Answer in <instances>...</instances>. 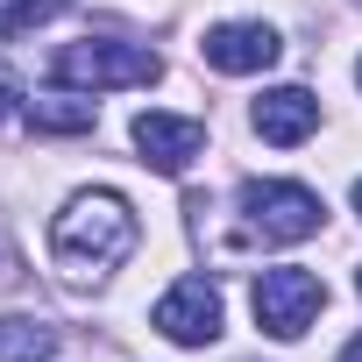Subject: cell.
Instances as JSON below:
<instances>
[{"instance_id":"cell-1","label":"cell","mask_w":362,"mask_h":362,"mask_svg":"<svg viewBox=\"0 0 362 362\" xmlns=\"http://www.w3.org/2000/svg\"><path fill=\"white\" fill-rule=\"evenodd\" d=\"M50 256H57V270L64 277H107V270H121L128 256H135V214H128V199L121 192H78V199H64V214L50 221Z\"/></svg>"},{"instance_id":"cell-2","label":"cell","mask_w":362,"mask_h":362,"mask_svg":"<svg viewBox=\"0 0 362 362\" xmlns=\"http://www.w3.org/2000/svg\"><path fill=\"white\" fill-rule=\"evenodd\" d=\"M50 78L57 86H78V93H114V86H156L163 78V64H156V50H142V43H64L57 50V64H50Z\"/></svg>"},{"instance_id":"cell-3","label":"cell","mask_w":362,"mask_h":362,"mask_svg":"<svg viewBox=\"0 0 362 362\" xmlns=\"http://www.w3.org/2000/svg\"><path fill=\"white\" fill-rule=\"evenodd\" d=\"M327 221L313 185H291V177H249L242 185V228L263 242H313Z\"/></svg>"},{"instance_id":"cell-4","label":"cell","mask_w":362,"mask_h":362,"mask_svg":"<svg viewBox=\"0 0 362 362\" xmlns=\"http://www.w3.org/2000/svg\"><path fill=\"white\" fill-rule=\"evenodd\" d=\"M320 305H327V284H320L313 270L277 263V270L256 277V327H263L270 341H298V334L320 320Z\"/></svg>"},{"instance_id":"cell-5","label":"cell","mask_w":362,"mask_h":362,"mask_svg":"<svg viewBox=\"0 0 362 362\" xmlns=\"http://www.w3.org/2000/svg\"><path fill=\"white\" fill-rule=\"evenodd\" d=\"M156 334L177 341V348H206L221 334V291L206 277H177L163 298H156Z\"/></svg>"},{"instance_id":"cell-6","label":"cell","mask_w":362,"mask_h":362,"mask_svg":"<svg viewBox=\"0 0 362 362\" xmlns=\"http://www.w3.org/2000/svg\"><path fill=\"white\" fill-rule=\"evenodd\" d=\"M199 57L214 64V71H270L277 57H284V43H277V29L270 22H221V29H206V43H199Z\"/></svg>"},{"instance_id":"cell-7","label":"cell","mask_w":362,"mask_h":362,"mask_svg":"<svg viewBox=\"0 0 362 362\" xmlns=\"http://www.w3.org/2000/svg\"><path fill=\"white\" fill-rule=\"evenodd\" d=\"M135 149H142V163L149 170H163V177H177L199 149H206V128L199 121H185V114H135Z\"/></svg>"},{"instance_id":"cell-8","label":"cell","mask_w":362,"mask_h":362,"mask_svg":"<svg viewBox=\"0 0 362 362\" xmlns=\"http://www.w3.org/2000/svg\"><path fill=\"white\" fill-rule=\"evenodd\" d=\"M313 128H320V100H313L305 86H277V93L256 100V135H263V142L291 149V142H305Z\"/></svg>"},{"instance_id":"cell-9","label":"cell","mask_w":362,"mask_h":362,"mask_svg":"<svg viewBox=\"0 0 362 362\" xmlns=\"http://www.w3.org/2000/svg\"><path fill=\"white\" fill-rule=\"evenodd\" d=\"M57 334L43 320H0V362H50Z\"/></svg>"},{"instance_id":"cell-10","label":"cell","mask_w":362,"mask_h":362,"mask_svg":"<svg viewBox=\"0 0 362 362\" xmlns=\"http://www.w3.org/2000/svg\"><path fill=\"white\" fill-rule=\"evenodd\" d=\"M29 121H36L43 135H86V128H93V100H71V93H43V100L29 107Z\"/></svg>"},{"instance_id":"cell-11","label":"cell","mask_w":362,"mask_h":362,"mask_svg":"<svg viewBox=\"0 0 362 362\" xmlns=\"http://www.w3.org/2000/svg\"><path fill=\"white\" fill-rule=\"evenodd\" d=\"M64 8V0H8V22H0V29H8V36H29L36 22H50Z\"/></svg>"},{"instance_id":"cell-12","label":"cell","mask_w":362,"mask_h":362,"mask_svg":"<svg viewBox=\"0 0 362 362\" xmlns=\"http://www.w3.org/2000/svg\"><path fill=\"white\" fill-rule=\"evenodd\" d=\"M15 107H22V78H15V71H8V64H0V121H8V114H15Z\"/></svg>"},{"instance_id":"cell-13","label":"cell","mask_w":362,"mask_h":362,"mask_svg":"<svg viewBox=\"0 0 362 362\" xmlns=\"http://www.w3.org/2000/svg\"><path fill=\"white\" fill-rule=\"evenodd\" d=\"M341 362H362V341H355V348H348V355H341Z\"/></svg>"},{"instance_id":"cell-14","label":"cell","mask_w":362,"mask_h":362,"mask_svg":"<svg viewBox=\"0 0 362 362\" xmlns=\"http://www.w3.org/2000/svg\"><path fill=\"white\" fill-rule=\"evenodd\" d=\"M355 214H362V177H355Z\"/></svg>"},{"instance_id":"cell-15","label":"cell","mask_w":362,"mask_h":362,"mask_svg":"<svg viewBox=\"0 0 362 362\" xmlns=\"http://www.w3.org/2000/svg\"><path fill=\"white\" fill-rule=\"evenodd\" d=\"M355 78H362V64H355Z\"/></svg>"},{"instance_id":"cell-16","label":"cell","mask_w":362,"mask_h":362,"mask_svg":"<svg viewBox=\"0 0 362 362\" xmlns=\"http://www.w3.org/2000/svg\"><path fill=\"white\" fill-rule=\"evenodd\" d=\"M355 284H362V277H355Z\"/></svg>"}]
</instances>
